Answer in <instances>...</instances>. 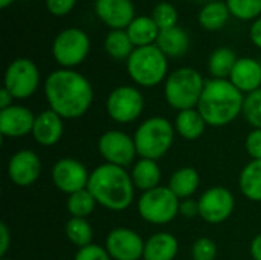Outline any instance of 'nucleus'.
<instances>
[{"label": "nucleus", "instance_id": "obj_1", "mask_svg": "<svg viewBox=\"0 0 261 260\" xmlns=\"http://www.w3.org/2000/svg\"><path fill=\"white\" fill-rule=\"evenodd\" d=\"M44 95L49 109L63 120L83 116L93 101L90 81L73 69L54 70L44 81Z\"/></svg>", "mask_w": 261, "mask_h": 260}, {"label": "nucleus", "instance_id": "obj_2", "mask_svg": "<svg viewBox=\"0 0 261 260\" xmlns=\"http://www.w3.org/2000/svg\"><path fill=\"white\" fill-rule=\"evenodd\" d=\"M87 190L93 195L98 205L112 211L127 210L135 198L132 175L124 167L107 162L90 172Z\"/></svg>", "mask_w": 261, "mask_h": 260}, {"label": "nucleus", "instance_id": "obj_3", "mask_svg": "<svg viewBox=\"0 0 261 260\" xmlns=\"http://www.w3.org/2000/svg\"><path fill=\"white\" fill-rule=\"evenodd\" d=\"M245 95L229 81L211 78L205 83L197 110L211 127H223L243 113Z\"/></svg>", "mask_w": 261, "mask_h": 260}, {"label": "nucleus", "instance_id": "obj_4", "mask_svg": "<svg viewBox=\"0 0 261 260\" xmlns=\"http://www.w3.org/2000/svg\"><path fill=\"white\" fill-rule=\"evenodd\" d=\"M205 83L203 77L193 67L176 69L165 80L164 95L168 106L179 112L197 109Z\"/></svg>", "mask_w": 261, "mask_h": 260}, {"label": "nucleus", "instance_id": "obj_5", "mask_svg": "<svg viewBox=\"0 0 261 260\" xmlns=\"http://www.w3.org/2000/svg\"><path fill=\"white\" fill-rule=\"evenodd\" d=\"M174 124L164 116L145 120L135 132V146L141 158L158 161L168 153L174 143Z\"/></svg>", "mask_w": 261, "mask_h": 260}, {"label": "nucleus", "instance_id": "obj_6", "mask_svg": "<svg viewBox=\"0 0 261 260\" xmlns=\"http://www.w3.org/2000/svg\"><path fill=\"white\" fill-rule=\"evenodd\" d=\"M130 78L142 87H154L167 78L168 57L156 46L136 48L127 60Z\"/></svg>", "mask_w": 261, "mask_h": 260}, {"label": "nucleus", "instance_id": "obj_7", "mask_svg": "<svg viewBox=\"0 0 261 260\" xmlns=\"http://www.w3.org/2000/svg\"><path fill=\"white\" fill-rule=\"evenodd\" d=\"M180 208V199L168 187H156L144 192L138 199L139 216L153 225H165L171 222Z\"/></svg>", "mask_w": 261, "mask_h": 260}, {"label": "nucleus", "instance_id": "obj_8", "mask_svg": "<svg viewBox=\"0 0 261 260\" xmlns=\"http://www.w3.org/2000/svg\"><path fill=\"white\" fill-rule=\"evenodd\" d=\"M90 40L80 28L63 29L54 40L52 55L63 69H72L81 64L89 55Z\"/></svg>", "mask_w": 261, "mask_h": 260}, {"label": "nucleus", "instance_id": "obj_9", "mask_svg": "<svg viewBox=\"0 0 261 260\" xmlns=\"http://www.w3.org/2000/svg\"><path fill=\"white\" fill-rule=\"evenodd\" d=\"M40 83V70L32 60L17 58L5 72V89L14 97V100H26L32 97Z\"/></svg>", "mask_w": 261, "mask_h": 260}, {"label": "nucleus", "instance_id": "obj_10", "mask_svg": "<svg viewBox=\"0 0 261 260\" xmlns=\"http://www.w3.org/2000/svg\"><path fill=\"white\" fill-rule=\"evenodd\" d=\"M106 109L113 121L128 124L141 116L144 110V97L133 86H119L107 97Z\"/></svg>", "mask_w": 261, "mask_h": 260}, {"label": "nucleus", "instance_id": "obj_11", "mask_svg": "<svg viewBox=\"0 0 261 260\" xmlns=\"http://www.w3.org/2000/svg\"><path fill=\"white\" fill-rule=\"evenodd\" d=\"M99 155L106 159L107 164L127 167L135 161L138 155L133 136L121 130H107L98 139Z\"/></svg>", "mask_w": 261, "mask_h": 260}, {"label": "nucleus", "instance_id": "obj_12", "mask_svg": "<svg viewBox=\"0 0 261 260\" xmlns=\"http://www.w3.org/2000/svg\"><path fill=\"white\" fill-rule=\"evenodd\" d=\"M199 204V216L211 224L219 225L229 219V216L234 211L236 199L232 193L226 187H211L208 188L197 201Z\"/></svg>", "mask_w": 261, "mask_h": 260}, {"label": "nucleus", "instance_id": "obj_13", "mask_svg": "<svg viewBox=\"0 0 261 260\" xmlns=\"http://www.w3.org/2000/svg\"><path fill=\"white\" fill-rule=\"evenodd\" d=\"M89 178L90 172L86 169V166L73 158L58 159L52 167L54 185L67 196L87 188Z\"/></svg>", "mask_w": 261, "mask_h": 260}, {"label": "nucleus", "instance_id": "obj_14", "mask_svg": "<svg viewBox=\"0 0 261 260\" xmlns=\"http://www.w3.org/2000/svg\"><path fill=\"white\" fill-rule=\"evenodd\" d=\"M145 241L132 228H115L106 238V250L112 260H139L144 257Z\"/></svg>", "mask_w": 261, "mask_h": 260}, {"label": "nucleus", "instance_id": "obj_15", "mask_svg": "<svg viewBox=\"0 0 261 260\" xmlns=\"http://www.w3.org/2000/svg\"><path fill=\"white\" fill-rule=\"evenodd\" d=\"M41 175V161L32 150H18L8 162V178L17 187H29Z\"/></svg>", "mask_w": 261, "mask_h": 260}, {"label": "nucleus", "instance_id": "obj_16", "mask_svg": "<svg viewBox=\"0 0 261 260\" xmlns=\"http://www.w3.org/2000/svg\"><path fill=\"white\" fill-rule=\"evenodd\" d=\"M95 12L99 20L112 29H127L136 18L132 0H96Z\"/></svg>", "mask_w": 261, "mask_h": 260}, {"label": "nucleus", "instance_id": "obj_17", "mask_svg": "<svg viewBox=\"0 0 261 260\" xmlns=\"http://www.w3.org/2000/svg\"><path fill=\"white\" fill-rule=\"evenodd\" d=\"M35 115L31 109L18 104H12L8 109L0 110V133L8 138H21L32 133Z\"/></svg>", "mask_w": 261, "mask_h": 260}, {"label": "nucleus", "instance_id": "obj_18", "mask_svg": "<svg viewBox=\"0 0 261 260\" xmlns=\"http://www.w3.org/2000/svg\"><path fill=\"white\" fill-rule=\"evenodd\" d=\"M63 132H64L63 118L57 115L54 110L47 109V110L40 112L35 116V123H34L31 135L37 144L43 147H50V146H55L61 139Z\"/></svg>", "mask_w": 261, "mask_h": 260}, {"label": "nucleus", "instance_id": "obj_19", "mask_svg": "<svg viewBox=\"0 0 261 260\" xmlns=\"http://www.w3.org/2000/svg\"><path fill=\"white\" fill-rule=\"evenodd\" d=\"M229 81L243 95L261 89V63L249 57L239 58L229 75Z\"/></svg>", "mask_w": 261, "mask_h": 260}, {"label": "nucleus", "instance_id": "obj_20", "mask_svg": "<svg viewBox=\"0 0 261 260\" xmlns=\"http://www.w3.org/2000/svg\"><path fill=\"white\" fill-rule=\"evenodd\" d=\"M179 251L177 239L170 233H156L145 241L144 260H174Z\"/></svg>", "mask_w": 261, "mask_h": 260}, {"label": "nucleus", "instance_id": "obj_21", "mask_svg": "<svg viewBox=\"0 0 261 260\" xmlns=\"http://www.w3.org/2000/svg\"><path fill=\"white\" fill-rule=\"evenodd\" d=\"M156 46L171 58L182 57L190 48V37L187 31L180 26H174L170 29H164L159 32L156 40Z\"/></svg>", "mask_w": 261, "mask_h": 260}, {"label": "nucleus", "instance_id": "obj_22", "mask_svg": "<svg viewBox=\"0 0 261 260\" xmlns=\"http://www.w3.org/2000/svg\"><path fill=\"white\" fill-rule=\"evenodd\" d=\"M206 121L202 116V113L197 109H188L177 113L174 120V129L176 132L188 141L199 139L206 129Z\"/></svg>", "mask_w": 261, "mask_h": 260}, {"label": "nucleus", "instance_id": "obj_23", "mask_svg": "<svg viewBox=\"0 0 261 260\" xmlns=\"http://www.w3.org/2000/svg\"><path fill=\"white\" fill-rule=\"evenodd\" d=\"M130 175H132V181H133L135 187L142 190V192H148V190H153V188L159 187L161 167H159L158 161L141 158L133 166Z\"/></svg>", "mask_w": 261, "mask_h": 260}, {"label": "nucleus", "instance_id": "obj_24", "mask_svg": "<svg viewBox=\"0 0 261 260\" xmlns=\"http://www.w3.org/2000/svg\"><path fill=\"white\" fill-rule=\"evenodd\" d=\"M125 31H127L132 43L135 44V48H144V46L156 44V40H158L159 32H161V29L158 28L154 20L151 17H147V15L136 17L128 25V28Z\"/></svg>", "mask_w": 261, "mask_h": 260}, {"label": "nucleus", "instance_id": "obj_25", "mask_svg": "<svg viewBox=\"0 0 261 260\" xmlns=\"http://www.w3.org/2000/svg\"><path fill=\"white\" fill-rule=\"evenodd\" d=\"M200 185V176L193 167H182L176 170L168 182V188L180 199H190Z\"/></svg>", "mask_w": 261, "mask_h": 260}, {"label": "nucleus", "instance_id": "obj_26", "mask_svg": "<svg viewBox=\"0 0 261 260\" xmlns=\"http://www.w3.org/2000/svg\"><path fill=\"white\" fill-rule=\"evenodd\" d=\"M240 192L252 202H261V159H252L239 176Z\"/></svg>", "mask_w": 261, "mask_h": 260}, {"label": "nucleus", "instance_id": "obj_27", "mask_svg": "<svg viewBox=\"0 0 261 260\" xmlns=\"http://www.w3.org/2000/svg\"><path fill=\"white\" fill-rule=\"evenodd\" d=\"M231 12L226 2H210L199 12V23L206 31H217L223 28Z\"/></svg>", "mask_w": 261, "mask_h": 260}, {"label": "nucleus", "instance_id": "obj_28", "mask_svg": "<svg viewBox=\"0 0 261 260\" xmlns=\"http://www.w3.org/2000/svg\"><path fill=\"white\" fill-rule=\"evenodd\" d=\"M236 52L229 48H219L216 49L210 60H208V70L213 78L217 80H229V75L237 63Z\"/></svg>", "mask_w": 261, "mask_h": 260}, {"label": "nucleus", "instance_id": "obj_29", "mask_svg": "<svg viewBox=\"0 0 261 260\" xmlns=\"http://www.w3.org/2000/svg\"><path fill=\"white\" fill-rule=\"evenodd\" d=\"M104 49L115 60H128L136 48L132 43L127 31L112 29L104 40Z\"/></svg>", "mask_w": 261, "mask_h": 260}, {"label": "nucleus", "instance_id": "obj_30", "mask_svg": "<svg viewBox=\"0 0 261 260\" xmlns=\"http://www.w3.org/2000/svg\"><path fill=\"white\" fill-rule=\"evenodd\" d=\"M96 199L93 198V195L84 188L80 190L73 195H69L67 198V211L72 218H81V219H87V216H90L96 207Z\"/></svg>", "mask_w": 261, "mask_h": 260}, {"label": "nucleus", "instance_id": "obj_31", "mask_svg": "<svg viewBox=\"0 0 261 260\" xmlns=\"http://www.w3.org/2000/svg\"><path fill=\"white\" fill-rule=\"evenodd\" d=\"M66 236L67 239L78 248H84L92 244L93 230L87 219L70 218L66 224Z\"/></svg>", "mask_w": 261, "mask_h": 260}, {"label": "nucleus", "instance_id": "obj_32", "mask_svg": "<svg viewBox=\"0 0 261 260\" xmlns=\"http://www.w3.org/2000/svg\"><path fill=\"white\" fill-rule=\"evenodd\" d=\"M226 5L239 20H254L261 14V0H226Z\"/></svg>", "mask_w": 261, "mask_h": 260}, {"label": "nucleus", "instance_id": "obj_33", "mask_svg": "<svg viewBox=\"0 0 261 260\" xmlns=\"http://www.w3.org/2000/svg\"><path fill=\"white\" fill-rule=\"evenodd\" d=\"M151 18L154 20V23L158 25V28L161 31L164 29H170V28H174L177 26V18H179V14L176 11V8L168 3V2H161L154 6L153 9V15Z\"/></svg>", "mask_w": 261, "mask_h": 260}, {"label": "nucleus", "instance_id": "obj_34", "mask_svg": "<svg viewBox=\"0 0 261 260\" xmlns=\"http://www.w3.org/2000/svg\"><path fill=\"white\" fill-rule=\"evenodd\" d=\"M243 115L254 129H261V89L245 97Z\"/></svg>", "mask_w": 261, "mask_h": 260}, {"label": "nucleus", "instance_id": "obj_35", "mask_svg": "<svg viewBox=\"0 0 261 260\" xmlns=\"http://www.w3.org/2000/svg\"><path fill=\"white\" fill-rule=\"evenodd\" d=\"M191 256L194 260H216L217 245L214 241H211L208 238H200L193 244Z\"/></svg>", "mask_w": 261, "mask_h": 260}, {"label": "nucleus", "instance_id": "obj_36", "mask_svg": "<svg viewBox=\"0 0 261 260\" xmlns=\"http://www.w3.org/2000/svg\"><path fill=\"white\" fill-rule=\"evenodd\" d=\"M73 260H112L106 247L90 244L84 248H78Z\"/></svg>", "mask_w": 261, "mask_h": 260}, {"label": "nucleus", "instance_id": "obj_37", "mask_svg": "<svg viewBox=\"0 0 261 260\" xmlns=\"http://www.w3.org/2000/svg\"><path fill=\"white\" fill-rule=\"evenodd\" d=\"M245 149L252 159H261V129H252L248 133Z\"/></svg>", "mask_w": 261, "mask_h": 260}, {"label": "nucleus", "instance_id": "obj_38", "mask_svg": "<svg viewBox=\"0 0 261 260\" xmlns=\"http://www.w3.org/2000/svg\"><path fill=\"white\" fill-rule=\"evenodd\" d=\"M75 5H76V0H46L47 11L57 17L69 14L75 8Z\"/></svg>", "mask_w": 261, "mask_h": 260}, {"label": "nucleus", "instance_id": "obj_39", "mask_svg": "<svg viewBox=\"0 0 261 260\" xmlns=\"http://www.w3.org/2000/svg\"><path fill=\"white\" fill-rule=\"evenodd\" d=\"M179 215H182L184 218H194V216H199V204L196 201H193L191 198L190 199H184L180 202V208H179Z\"/></svg>", "mask_w": 261, "mask_h": 260}, {"label": "nucleus", "instance_id": "obj_40", "mask_svg": "<svg viewBox=\"0 0 261 260\" xmlns=\"http://www.w3.org/2000/svg\"><path fill=\"white\" fill-rule=\"evenodd\" d=\"M9 245H11V234H9L8 225L5 222H2L0 224V256H2V259L6 256Z\"/></svg>", "mask_w": 261, "mask_h": 260}, {"label": "nucleus", "instance_id": "obj_41", "mask_svg": "<svg viewBox=\"0 0 261 260\" xmlns=\"http://www.w3.org/2000/svg\"><path fill=\"white\" fill-rule=\"evenodd\" d=\"M251 40H252V43L257 46V48H260L261 49V17H258L254 23H252V26H251Z\"/></svg>", "mask_w": 261, "mask_h": 260}, {"label": "nucleus", "instance_id": "obj_42", "mask_svg": "<svg viewBox=\"0 0 261 260\" xmlns=\"http://www.w3.org/2000/svg\"><path fill=\"white\" fill-rule=\"evenodd\" d=\"M249 251H251V256H252V259L261 260V233L260 234H257V236L252 239Z\"/></svg>", "mask_w": 261, "mask_h": 260}, {"label": "nucleus", "instance_id": "obj_43", "mask_svg": "<svg viewBox=\"0 0 261 260\" xmlns=\"http://www.w3.org/2000/svg\"><path fill=\"white\" fill-rule=\"evenodd\" d=\"M12 100H14V97L9 93V90L2 87V90H0V110L11 107L12 106Z\"/></svg>", "mask_w": 261, "mask_h": 260}, {"label": "nucleus", "instance_id": "obj_44", "mask_svg": "<svg viewBox=\"0 0 261 260\" xmlns=\"http://www.w3.org/2000/svg\"><path fill=\"white\" fill-rule=\"evenodd\" d=\"M12 2H14V0H0V8L5 9V8H8Z\"/></svg>", "mask_w": 261, "mask_h": 260}, {"label": "nucleus", "instance_id": "obj_45", "mask_svg": "<svg viewBox=\"0 0 261 260\" xmlns=\"http://www.w3.org/2000/svg\"><path fill=\"white\" fill-rule=\"evenodd\" d=\"M193 2H206V3H210L211 0H193Z\"/></svg>", "mask_w": 261, "mask_h": 260}, {"label": "nucleus", "instance_id": "obj_46", "mask_svg": "<svg viewBox=\"0 0 261 260\" xmlns=\"http://www.w3.org/2000/svg\"><path fill=\"white\" fill-rule=\"evenodd\" d=\"M2 260H12V259H6V257H3V259Z\"/></svg>", "mask_w": 261, "mask_h": 260}]
</instances>
